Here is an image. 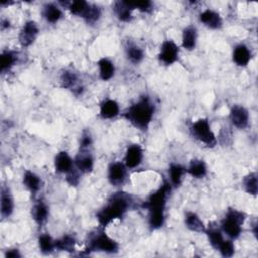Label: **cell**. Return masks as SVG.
Wrapping results in <instances>:
<instances>
[{"mask_svg":"<svg viewBox=\"0 0 258 258\" xmlns=\"http://www.w3.org/2000/svg\"><path fill=\"white\" fill-rule=\"evenodd\" d=\"M132 197L125 191L119 190L110 196L105 206L96 214L100 228L105 229L115 220H121L133 205Z\"/></svg>","mask_w":258,"mask_h":258,"instance_id":"6da1fadb","label":"cell"},{"mask_svg":"<svg viewBox=\"0 0 258 258\" xmlns=\"http://www.w3.org/2000/svg\"><path fill=\"white\" fill-rule=\"evenodd\" d=\"M172 189L169 181L164 180L162 184L143 203V208L148 211V225L151 230L160 229L165 222V206L167 198Z\"/></svg>","mask_w":258,"mask_h":258,"instance_id":"7a4b0ae2","label":"cell"},{"mask_svg":"<svg viewBox=\"0 0 258 258\" xmlns=\"http://www.w3.org/2000/svg\"><path fill=\"white\" fill-rule=\"evenodd\" d=\"M155 106L148 96L140 97L124 112L123 117L136 129L146 131L153 119Z\"/></svg>","mask_w":258,"mask_h":258,"instance_id":"3957f363","label":"cell"},{"mask_svg":"<svg viewBox=\"0 0 258 258\" xmlns=\"http://www.w3.org/2000/svg\"><path fill=\"white\" fill-rule=\"evenodd\" d=\"M119 251V244L116 240L106 234L103 228L95 230L88 235L85 252H102L107 254H115Z\"/></svg>","mask_w":258,"mask_h":258,"instance_id":"277c9868","label":"cell"},{"mask_svg":"<svg viewBox=\"0 0 258 258\" xmlns=\"http://www.w3.org/2000/svg\"><path fill=\"white\" fill-rule=\"evenodd\" d=\"M246 220V215L236 209H228L221 222V230L231 240H236L242 233V226Z\"/></svg>","mask_w":258,"mask_h":258,"instance_id":"5b68a950","label":"cell"},{"mask_svg":"<svg viewBox=\"0 0 258 258\" xmlns=\"http://www.w3.org/2000/svg\"><path fill=\"white\" fill-rule=\"evenodd\" d=\"M191 136L208 147H215L218 143L217 137L211 128L208 118H200L192 122L189 127Z\"/></svg>","mask_w":258,"mask_h":258,"instance_id":"8992f818","label":"cell"},{"mask_svg":"<svg viewBox=\"0 0 258 258\" xmlns=\"http://www.w3.org/2000/svg\"><path fill=\"white\" fill-rule=\"evenodd\" d=\"M157 56L163 64L171 66L178 59L179 47L172 39H166L161 43Z\"/></svg>","mask_w":258,"mask_h":258,"instance_id":"52a82bcc","label":"cell"},{"mask_svg":"<svg viewBox=\"0 0 258 258\" xmlns=\"http://www.w3.org/2000/svg\"><path fill=\"white\" fill-rule=\"evenodd\" d=\"M59 84L62 89L70 90L76 96L82 95L84 91V86L82 85L78 74L72 70H64L60 74Z\"/></svg>","mask_w":258,"mask_h":258,"instance_id":"ba28073f","label":"cell"},{"mask_svg":"<svg viewBox=\"0 0 258 258\" xmlns=\"http://www.w3.org/2000/svg\"><path fill=\"white\" fill-rule=\"evenodd\" d=\"M39 34V27L33 20L26 21L18 34V41L22 47H29L34 43Z\"/></svg>","mask_w":258,"mask_h":258,"instance_id":"9c48e42d","label":"cell"},{"mask_svg":"<svg viewBox=\"0 0 258 258\" xmlns=\"http://www.w3.org/2000/svg\"><path fill=\"white\" fill-rule=\"evenodd\" d=\"M127 174V167L124 162L113 161L107 168V178L112 185L119 186L124 183Z\"/></svg>","mask_w":258,"mask_h":258,"instance_id":"30bf717a","label":"cell"},{"mask_svg":"<svg viewBox=\"0 0 258 258\" xmlns=\"http://www.w3.org/2000/svg\"><path fill=\"white\" fill-rule=\"evenodd\" d=\"M74 163L81 173H90L94 169L95 159L89 149H80L74 158Z\"/></svg>","mask_w":258,"mask_h":258,"instance_id":"8fae6325","label":"cell"},{"mask_svg":"<svg viewBox=\"0 0 258 258\" xmlns=\"http://www.w3.org/2000/svg\"><path fill=\"white\" fill-rule=\"evenodd\" d=\"M143 148L140 144L134 143L127 147L124 155V164L127 168L133 169L139 166L143 160Z\"/></svg>","mask_w":258,"mask_h":258,"instance_id":"7c38bea8","label":"cell"},{"mask_svg":"<svg viewBox=\"0 0 258 258\" xmlns=\"http://www.w3.org/2000/svg\"><path fill=\"white\" fill-rule=\"evenodd\" d=\"M229 118L233 126L238 129H245L249 124V112L242 105H233Z\"/></svg>","mask_w":258,"mask_h":258,"instance_id":"4fadbf2b","label":"cell"},{"mask_svg":"<svg viewBox=\"0 0 258 258\" xmlns=\"http://www.w3.org/2000/svg\"><path fill=\"white\" fill-rule=\"evenodd\" d=\"M200 21L210 29H220L223 26V19L220 13L213 9H205L199 15Z\"/></svg>","mask_w":258,"mask_h":258,"instance_id":"5bb4252c","label":"cell"},{"mask_svg":"<svg viewBox=\"0 0 258 258\" xmlns=\"http://www.w3.org/2000/svg\"><path fill=\"white\" fill-rule=\"evenodd\" d=\"M15 204L13 196L7 186H2L1 188V198H0V212L1 216L4 219L9 218L14 212Z\"/></svg>","mask_w":258,"mask_h":258,"instance_id":"9a60e30c","label":"cell"},{"mask_svg":"<svg viewBox=\"0 0 258 258\" xmlns=\"http://www.w3.org/2000/svg\"><path fill=\"white\" fill-rule=\"evenodd\" d=\"M53 163H54L55 171L57 173H62V174L68 173L69 171H71L75 167L74 159L64 150L59 151L55 154Z\"/></svg>","mask_w":258,"mask_h":258,"instance_id":"2e32d148","label":"cell"},{"mask_svg":"<svg viewBox=\"0 0 258 258\" xmlns=\"http://www.w3.org/2000/svg\"><path fill=\"white\" fill-rule=\"evenodd\" d=\"M120 114V106L114 99H105L101 102L99 116L104 120L114 119Z\"/></svg>","mask_w":258,"mask_h":258,"instance_id":"e0dca14e","label":"cell"},{"mask_svg":"<svg viewBox=\"0 0 258 258\" xmlns=\"http://www.w3.org/2000/svg\"><path fill=\"white\" fill-rule=\"evenodd\" d=\"M48 215H49V208L44 201L38 200L37 202L34 203V205L31 208V217L39 227L43 226L46 223L48 219Z\"/></svg>","mask_w":258,"mask_h":258,"instance_id":"ac0fdd59","label":"cell"},{"mask_svg":"<svg viewBox=\"0 0 258 258\" xmlns=\"http://www.w3.org/2000/svg\"><path fill=\"white\" fill-rule=\"evenodd\" d=\"M233 61L238 67H247L251 60V51L247 45L240 43L233 49Z\"/></svg>","mask_w":258,"mask_h":258,"instance_id":"d6986e66","label":"cell"},{"mask_svg":"<svg viewBox=\"0 0 258 258\" xmlns=\"http://www.w3.org/2000/svg\"><path fill=\"white\" fill-rule=\"evenodd\" d=\"M22 183L31 194L35 195L41 188L42 181L41 178L35 172L27 169L23 172Z\"/></svg>","mask_w":258,"mask_h":258,"instance_id":"ffe728a7","label":"cell"},{"mask_svg":"<svg viewBox=\"0 0 258 258\" xmlns=\"http://www.w3.org/2000/svg\"><path fill=\"white\" fill-rule=\"evenodd\" d=\"M42 17L46 20V22L54 24L58 22L62 18L61 9L54 3H46L42 7L41 11Z\"/></svg>","mask_w":258,"mask_h":258,"instance_id":"44dd1931","label":"cell"},{"mask_svg":"<svg viewBox=\"0 0 258 258\" xmlns=\"http://www.w3.org/2000/svg\"><path fill=\"white\" fill-rule=\"evenodd\" d=\"M198 39V30L195 26L188 25L182 30L181 46L186 50L195 49Z\"/></svg>","mask_w":258,"mask_h":258,"instance_id":"7402d4cb","label":"cell"},{"mask_svg":"<svg viewBox=\"0 0 258 258\" xmlns=\"http://www.w3.org/2000/svg\"><path fill=\"white\" fill-rule=\"evenodd\" d=\"M125 54L127 59L133 64H139L144 58L143 49L133 41H127L125 45Z\"/></svg>","mask_w":258,"mask_h":258,"instance_id":"603a6c76","label":"cell"},{"mask_svg":"<svg viewBox=\"0 0 258 258\" xmlns=\"http://www.w3.org/2000/svg\"><path fill=\"white\" fill-rule=\"evenodd\" d=\"M132 9L127 1H116L113 5V12L116 18L121 22H130L132 19Z\"/></svg>","mask_w":258,"mask_h":258,"instance_id":"cb8c5ba5","label":"cell"},{"mask_svg":"<svg viewBox=\"0 0 258 258\" xmlns=\"http://www.w3.org/2000/svg\"><path fill=\"white\" fill-rule=\"evenodd\" d=\"M98 68L100 79L104 82L110 81L115 75V64L108 57H101L98 60Z\"/></svg>","mask_w":258,"mask_h":258,"instance_id":"d4e9b609","label":"cell"},{"mask_svg":"<svg viewBox=\"0 0 258 258\" xmlns=\"http://www.w3.org/2000/svg\"><path fill=\"white\" fill-rule=\"evenodd\" d=\"M18 61V53L14 50H3L0 55V71L2 74L9 72Z\"/></svg>","mask_w":258,"mask_h":258,"instance_id":"484cf974","label":"cell"},{"mask_svg":"<svg viewBox=\"0 0 258 258\" xmlns=\"http://www.w3.org/2000/svg\"><path fill=\"white\" fill-rule=\"evenodd\" d=\"M186 172L195 178H204L208 173V166L203 159L195 158L190 160Z\"/></svg>","mask_w":258,"mask_h":258,"instance_id":"4316f807","label":"cell"},{"mask_svg":"<svg viewBox=\"0 0 258 258\" xmlns=\"http://www.w3.org/2000/svg\"><path fill=\"white\" fill-rule=\"evenodd\" d=\"M184 225L185 227L196 233H205L206 226L201 218L194 212H186L184 215Z\"/></svg>","mask_w":258,"mask_h":258,"instance_id":"83f0119b","label":"cell"},{"mask_svg":"<svg viewBox=\"0 0 258 258\" xmlns=\"http://www.w3.org/2000/svg\"><path fill=\"white\" fill-rule=\"evenodd\" d=\"M186 172V169L179 163H170L168 167L169 182L172 187H177L182 182V176Z\"/></svg>","mask_w":258,"mask_h":258,"instance_id":"f1b7e54d","label":"cell"},{"mask_svg":"<svg viewBox=\"0 0 258 258\" xmlns=\"http://www.w3.org/2000/svg\"><path fill=\"white\" fill-rule=\"evenodd\" d=\"M76 244H77L76 237L70 234H66L55 240V249L58 251L72 253L76 249Z\"/></svg>","mask_w":258,"mask_h":258,"instance_id":"f546056e","label":"cell"},{"mask_svg":"<svg viewBox=\"0 0 258 258\" xmlns=\"http://www.w3.org/2000/svg\"><path fill=\"white\" fill-rule=\"evenodd\" d=\"M37 244H38L39 251L44 255L51 254L54 250H56L55 249V240H53L52 237L47 233H43L38 236Z\"/></svg>","mask_w":258,"mask_h":258,"instance_id":"4dcf8cb0","label":"cell"},{"mask_svg":"<svg viewBox=\"0 0 258 258\" xmlns=\"http://www.w3.org/2000/svg\"><path fill=\"white\" fill-rule=\"evenodd\" d=\"M242 185H243L244 190L247 194H249L253 197H256L257 192H258L257 172L252 171V172H249L247 175H245L242 180Z\"/></svg>","mask_w":258,"mask_h":258,"instance_id":"1f68e13d","label":"cell"},{"mask_svg":"<svg viewBox=\"0 0 258 258\" xmlns=\"http://www.w3.org/2000/svg\"><path fill=\"white\" fill-rule=\"evenodd\" d=\"M205 233L207 234L208 236V240L211 244V246L218 250L219 247L221 246V244L224 242L225 238L223 236V232L221 229H218L217 227H213V226H210L209 228H206V231Z\"/></svg>","mask_w":258,"mask_h":258,"instance_id":"d6a6232c","label":"cell"},{"mask_svg":"<svg viewBox=\"0 0 258 258\" xmlns=\"http://www.w3.org/2000/svg\"><path fill=\"white\" fill-rule=\"evenodd\" d=\"M102 16V10L98 5L95 4H91L89 5L88 9L86 10V12L84 13V15L82 16V18L88 23V24H96L100 18Z\"/></svg>","mask_w":258,"mask_h":258,"instance_id":"836d02e7","label":"cell"},{"mask_svg":"<svg viewBox=\"0 0 258 258\" xmlns=\"http://www.w3.org/2000/svg\"><path fill=\"white\" fill-rule=\"evenodd\" d=\"M90 3L84 0H76V1H70L67 9L71 12V14L82 17L86 10L88 9Z\"/></svg>","mask_w":258,"mask_h":258,"instance_id":"e575fe53","label":"cell"},{"mask_svg":"<svg viewBox=\"0 0 258 258\" xmlns=\"http://www.w3.org/2000/svg\"><path fill=\"white\" fill-rule=\"evenodd\" d=\"M218 251L220 252V254L223 257H232L235 253V245L233 240L228 239V240H224V242L221 244V246L219 247Z\"/></svg>","mask_w":258,"mask_h":258,"instance_id":"d590c367","label":"cell"},{"mask_svg":"<svg viewBox=\"0 0 258 258\" xmlns=\"http://www.w3.org/2000/svg\"><path fill=\"white\" fill-rule=\"evenodd\" d=\"M128 2V1H127ZM129 7L132 10H139L140 12L149 13L153 10V3L151 1H138V2H128Z\"/></svg>","mask_w":258,"mask_h":258,"instance_id":"8d00e7d4","label":"cell"},{"mask_svg":"<svg viewBox=\"0 0 258 258\" xmlns=\"http://www.w3.org/2000/svg\"><path fill=\"white\" fill-rule=\"evenodd\" d=\"M80 174H81V172L76 167H74L71 171L66 173V181L71 186H77V185H79V183L81 181Z\"/></svg>","mask_w":258,"mask_h":258,"instance_id":"74e56055","label":"cell"},{"mask_svg":"<svg viewBox=\"0 0 258 258\" xmlns=\"http://www.w3.org/2000/svg\"><path fill=\"white\" fill-rule=\"evenodd\" d=\"M93 144V138L89 132H84L80 140V149H89Z\"/></svg>","mask_w":258,"mask_h":258,"instance_id":"f35d334b","label":"cell"},{"mask_svg":"<svg viewBox=\"0 0 258 258\" xmlns=\"http://www.w3.org/2000/svg\"><path fill=\"white\" fill-rule=\"evenodd\" d=\"M4 257L5 258H20L21 257V253L18 249L16 248H11V249H7L4 252Z\"/></svg>","mask_w":258,"mask_h":258,"instance_id":"ab89813d","label":"cell"},{"mask_svg":"<svg viewBox=\"0 0 258 258\" xmlns=\"http://www.w3.org/2000/svg\"><path fill=\"white\" fill-rule=\"evenodd\" d=\"M10 27V21L7 18H2L0 22V28L1 30H6Z\"/></svg>","mask_w":258,"mask_h":258,"instance_id":"60d3db41","label":"cell"}]
</instances>
